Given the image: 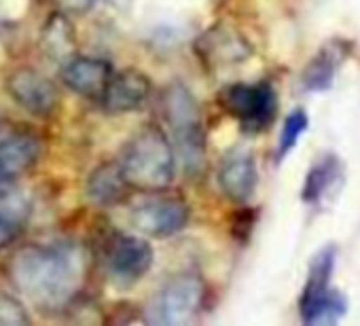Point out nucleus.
Here are the masks:
<instances>
[{
  "instance_id": "obj_1",
  "label": "nucleus",
  "mask_w": 360,
  "mask_h": 326,
  "mask_svg": "<svg viewBox=\"0 0 360 326\" xmlns=\"http://www.w3.org/2000/svg\"><path fill=\"white\" fill-rule=\"evenodd\" d=\"M9 273L15 288L37 307L60 311L83 290L89 263L77 242H49L22 248L13 256Z\"/></svg>"
},
{
  "instance_id": "obj_2",
  "label": "nucleus",
  "mask_w": 360,
  "mask_h": 326,
  "mask_svg": "<svg viewBox=\"0 0 360 326\" xmlns=\"http://www.w3.org/2000/svg\"><path fill=\"white\" fill-rule=\"evenodd\" d=\"M119 168L131 189L159 193L172 185L176 172L172 142L161 129L148 127L125 144Z\"/></svg>"
},
{
  "instance_id": "obj_3",
  "label": "nucleus",
  "mask_w": 360,
  "mask_h": 326,
  "mask_svg": "<svg viewBox=\"0 0 360 326\" xmlns=\"http://www.w3.org/2000/svg\"><path fill=\"white\" fill-rule=\"evenodd\" d=\"M161 104L185 168L193 174H200L206 161V133L198 100L187 87L172 85L165 89Z\"/></svg>"
},
{
  "instance_id": "obj_4",
  "label": "nucleus",
  "mask_w": 360,
  "mask_h": 326,
  "mask_svg": "<svg viewBox=\"0 0 360 326\" xmlns=\"http://www.w3.org/2000/svg\"><path fill=\"white\" fill-rule=\"evenodd\" d=\"M335 261H337L335 246H326L314 256L309 265V275L299 299L301 320L307 326H333L347 311L345 296L339 290L330 288Z\"/></svg>"
},
{
  "instance_id": "obj_5",
  "label": "nucleus",
  "mask_w": 360,
  "mask_h": 326,
  "mask_svg": "<svg viewBox=\"0 0 360 326\" xmlns=\"http://www.w3.org/2000/svg\"><path fill=\"white\" fill-rule=\"evenodd\" d=\"M206 296V284L195 273L172 278L155 296L150 320L161 326H185L200 313Z\"/></svg>"
},
{
  "instance_id": "obj_6",
  "label": "nucleus",
  "mask_w": 360,
  "mask_h": 326,
  "mask_svg": "<svg viewBox=\"0 0 360 326\" xmlns=\"http://www.w3.org/2000/svg\"><path fill=\"white\" fill-rule=\"evenodd\" d=\"M221 102L248 131H261L269 127L278 112V96L269 83L229 85L221 93Z\"/></svg>"
},
{
  "instance_id": "obj_7",
  "label": "nucleus",
  "mask_w": 360,
  "mask_h": 326,
  "mask_svg": "<svg viewBox=\"0 0 360 326\" xmlns=\"http://www.w3.org/2000/svg\"><path fill=\"white\" fill-rule=\"evenodd\" d=\"M191 219L189 204L178 195H155L138 204L131 212V223L138 231L150 237H169L183 231Z\"/></svg>"
},
{
  "instance_id": "obj_8",
  "label": "nucleus",
  "mask_w": 360,
  "mask_h": 326,
  "mask_svg": "<svg viewBox=\"0 0 360 326\" xmlns=\"http://www.w3.org/2000/svg\"><path fill=\"white\" fill-rule=\"evenodd\" d=\"M7 93L32 117H51L60 106V91L51 79L34 68H18L7 77Z\"/></svg>"
},
{
  "instance_id": "obj_9",
  "label": "nucleus",
  "mask_w": 360,
  "mask_h": 326,
  "mask_svg": "<svg viewBox=\"0 0 360 326\" xmlns=\"http://www.w3.org/2000/svg\"><path fill=\"white\" fill-rule=\"evenodd\" d=\"M153 248L148 242L136 235H119L110 242L106 252V265L110 275L121 284L138 282L153 265Z\"/></svg>"
},
{
  "instance_id": "obj_10",
  "label": "nucleus",
  "mask_w": 360,
  "mask_h": 326,
  "mask_svg": "<svg viewBox=\"0 0 360 326\" xmlns=\"http://www.w3.org/2000/svg\"><path fill=\"white\" fill-rule=\"evenodd\" d=\"M150 91L153 85L146 74H142L140 70H123L117 74L112 72L98 102L104 112L123 115L142 108L148 102Z\"/></svg>"
},
{
  "instance_id": "obj_11",
  "label": "nucleus",
  "mask_w": 360,
  "mask_h": 326,
  "mask_svg": "<svg viewBox=\"0 0 360 326\" xmlns=\"http://www.w3.org/2000/svg\"><path fill=\"white\" fill-rule=\"evenodd\" d=\"M112 77V66L102 58L91 56H77L68 58L62 66V81L64 85L89 100H98Z\"/></svg>"
},
{
  "instance_id": "obj_12",
  "label": "nucleus",
  "mask_w": 360,
  "mask_h": 326,
  "mask_svg": "<svg viewBox=\"0 0 360 326\" xmlns=\"http://www.w3.org/2000/svg\"><path fill=\"white\" fill-rule=\"evenodd\" d=\"M41 159V142L32 133H15L0 142V185L28 174Z\"/></svg>"
},
{
  "instance_id": "obj_13",
  "label": "nucleus",
  "mask_w": 360,
  "mask_h": 326,
  "mask_svg": "<svg viewBox=\"0 0 360 326\" xmlns=\"http://www.w3.org/2000/svg\"><path fill=\"white\" fill-rule=\"evenodd\" d=\"M259 183L257 174V163L250 152H231L219 170V185L221 191L231 200V202H246L252 197L255 189Z\"/></svg>"
},
{
  "instance_id": "obj_14",
  "label": "nucleus",
  "mask_w": 360,
  "mask_h": 326,
  "mask_svg": "<svg viewBox=\"0 0 360 326\" xmlns=\"http://www.w3.org/2000/svg\"><path fill=\"white\" fill-rule=\"evenodd\" d=\"M198 53L208 66H227L246 60L250 49L238 32L217 26L200 37Z\"/></svg>"
},
{
  "instance_id": "obj_15",
  "label": "nucleus",
  "mask_w": 360,
  "mask_h": 326,
  "mask_svg": "<svg viewBox=\"0 0 360 326\" xmlns=\"http://www.w3.org/2000/svg\"><path fill=\"white\" fill-rule=\"evenodd\" d=\"M347 53L349 45L345 41H328L303 70V87L307 91H326L333 85Z\"/></svg>"
},
{
  "instance_id": "obj_16",
  "label": "nucleus",
  "mask_w": 360,
  "mask_h": 326,
  "mask_svg": "<svg viewBox=\"0 0 360 326\" xmlns=\"http://www.w3.org/2000/svg\"><path fill=\"white\" fill-rule=\"evenodd\" d=\"M343 185V166L335 155L322 157L318 163H314L305 185H303V202L311 206H322L330 202V197L341 189Z\"/></svg>"
},
{
  "instance_id": "obj_17",
  "label": "nucleus",
  "mask_w": 360,
  "mask_h": 326,
  "mask_svg": "<svg viewBox=\"0 0 360 326\" xmlns=\"http://www.w3.org/2000/svg\"><path fill=\"white\" fill-rule=\"evenodd\" d=\"M129 189L131 187L127 185L119 163H104V166L96 168L85 185V193L89 202L100 208H110L121 204L127 197Z\"/></svg>"
},
{
  "instance_id": "obj_18",
  "label": "nucleus",
  "mask_w": 360,
  "mask_h": 326,
  "mask_svg": "<svg viewBox=\"0 0 360 326\" xmlns=\"http://www.w3.org/2000/svg\"><path fill=\"white\" fill-rule=\"evenodd\" d=\"M32 212L30 197L11 187V183L0 185V242L13 240L28 223Z\"/></svg>"
},
{
  "instance_id": "obj_19",
  "label": "nucleus",
  "mask_w": 360,
  "mask_h": 326,
  "mask_svg": "<svg viewBox=\"0 0 360 326\" xmlns=\"http://www.w3.org/2000/svg\"><path fill=\"white\" fill-rule=\"evenodd\" d=\"M72 28L68 26L66 22V15H56L49 24H47V30H45V37H43V43H45V49L49 53V58H62V56H68V51L72 49ZM70 58V56H68Z\"/></svg>"
},
{
  "instance_id": "obj_20",
  "label": "nucleus",
  "mask_w": 360,
  "mask_h": 326,
  "mask_svg": "<svg viewBox=\"0 0 360 326\" xmlns=\"http://www.w3.org/2000/svg\"><path fill=\"white\" fill-rule=\"evenodd\" d=\"M309 119L303 110H292L284 125H282V133H280V142H278V159H284L301 140V136L307 131Z\"/></svg>"
},
{
  "instance_id": "obj_21",
  "label": "nucleus",
  "mask_w": 360,
  "mask_h": 326,
  "mask_svg": "<svg viewBox=\"0 0 360 326\" xmlns=\"http://www.w3.org/2000/svg\"><path fill=\"white\" fill-rule=\"evenodd\" d=\"M30 324V315L24 305L7 292H0V326H22Z\"/></svg>"
},
{
  "instance_id": "obj_22",
  "label": "nucleus",
  "mask_w": 360,
  "mask_h": 326,
  "mask_svg": "<svg viewBox=\"0 0 360 326\" xmlns=\"http://www.w3.org/2000/svg\"><path fill=\"white\" fill-rule=\"evenodd\" d=\"M94 3H96V0H53L56 9H58L62 15H66V18L87 13V11L94 7Z\"/></svg>"
},
{
  "instance_id": "obj_23",
  "label": "nucleus",
  "mask_w": 360,
  "mask_h": 326,
  "mask_svg": "<svg viewBox=\"0 0 360 326\" xmlns=\"http://www.w3.org/2000/svg\"><path fill=\"white\" fill-rule=\"evenodd\" d=\"M110 5H115L117 9H125V7H129V3L131 0H108Z\"/></svg>"
},
{
  "instance_id": "obj_24",
  "label": "nucleus",
  "mask_w": 360,
  "mask_h": 326,
  "mask_svg": "<svg viewBox=\"0 0 360 326\" xmlns=\"http://www.w3.org/2000/svg\"><path fill=\"white\" fill-rule=\"evenodd\" d=\"M0 127H3V119H0Z\"/></svg>"
}]
</instances>
